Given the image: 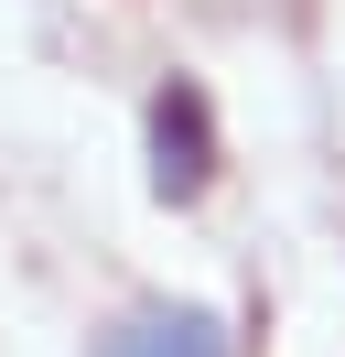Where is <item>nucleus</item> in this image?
Instances as JSON below:
<instances>
[{
  "label": "nucleus",
  "mask_w": 345,
  "mask_h": 357,
  "mask_svg": "<svg viewBox=\"0 0 345 357\" xmlns=\"http://www.w3.org/2000/svg\"><path fill=\"white\" fill-rule=\"evenodd\" d=\"M205 174H216V109H205L194 76H172L151 98V184L184 206V195H205Z\"/></svg>",
  "instance_id": "nucleus-1"
},
{
  "label": "nucleus",
  "mask_w": 345,
  "mask_h": 357,
  "mask_svg": "<svg viewBox=\"0 0 345 357\" xmlns=\"http://www.w3.org/2000/svg\"><path fill=\"white\" fill-rule=\"evenodd\" d=\"M97 357H227V325L194 314V303H151V314H129V325H108Z\"/></svg>",
  "instance_id": "nucleus-2"
}]
</instances>
